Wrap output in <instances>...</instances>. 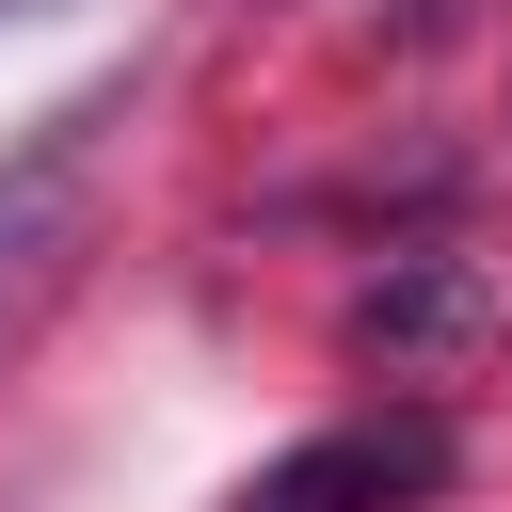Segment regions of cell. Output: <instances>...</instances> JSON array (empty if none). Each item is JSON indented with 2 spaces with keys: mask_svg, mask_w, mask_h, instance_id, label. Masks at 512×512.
<instances>
[{
  "mask_svg": "<svg viewBox=\"0 0 512 512\" xmlns=\"http://www.w3.org/2000/svg\"><path fill=\"white\" fill-rule=\"evenodd\" d=\"M112 112L128 96H64L48 128H16L0 144V336L64 288V256H80V224H96V160H112Z\"/></svg>",
  "mask_w": 512,
  "mask_h": 512,
  "instance_id": "1",
  "label": "cell"
},
{
  "mask_svg": "<svg viewBox=\"0 0 512 512\" xmlns=\"http://www.w3.org/2000/svg\"><path fill=\"white\" fill-rule=\"evenodd\" d=\"M496 336V256H464V240H400L368 288H352V352L384 368V384H432V368H464Z\"/></svg>",
  "mask_w": 512,
  "mask_h": 512,
  "instance_id": "2",
  "label": "cell"
},
{
  "mask_svg": "<svg viewBox=\"0 0 512 512\" xmlns=\"http://www.w3.org/2000/svg\"><path fill=\"white\" fill-rule=\"evenodd\" d=\"M448 496V416H352V432H304L288 464H256L224 512H416Z\"/></svg>",
  "mask_w": 512,
  "mask_h": 512,
  "instance_id": "3",
  "label": "cell"
},
{
  "mask_svg": "<svg viewBox=\"0 0 512 512\" xmlns=\"http://www.w3.org/2000/svg\"><path fill=\"white\" fill-rule=\"evenodd\" d=\"M0 16H32V0H0Z\"/></svg>",
  "mask_w": 512,
  "mask_h": 512,
  "instance_id": "4",
  "label": "cell"
}]
</instances>
